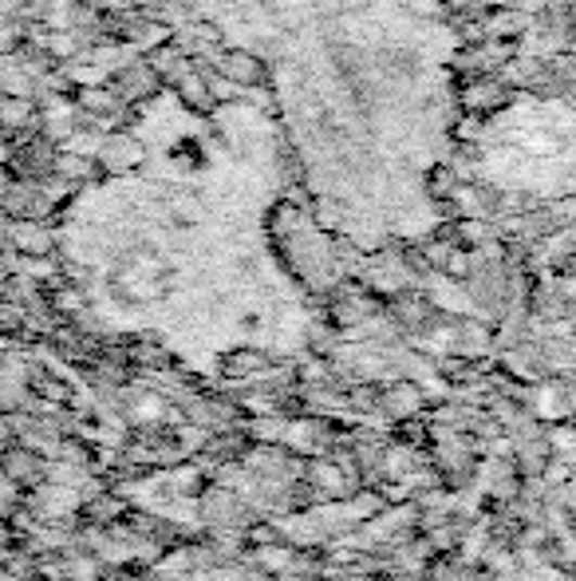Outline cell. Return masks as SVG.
Masks as SVG:
<instances>
[{
  "label": "cell",
  "mask_w": 576,
  "mask_h": 581,
  "mask_svg": "<svg viewBox=\"0 0 576 581\" xmlns=\"http://www.w3.org/2000/svg\"><path fill=\"white\" fill-rule=\"evenodd\" d=\"M40 475H44V463L36 459L28 447L4 451V479L9 483H36Z\"/></svg>",
  "instance_id": "3957f363"
},
{
  "label": "cell",
  "mask_w": 576,
  "mask_h": 581,
  "mask_svg": "<svg viewBox=\"0 0 576 581\" xmlns=\"http://www.w3.org/2000/svg\"><path fill=\"white\" fill-rule=\"evenodd\" d=\"M486 566H489L494 573H498V578H510V581H513V573H517V561H513L510 554H505V550H494V554L486 558Z\"/></svg>",
  "instance_id": "8992f818"
},
{
  "label": "cell",
  "mask_w": 576,
  "mask_h": 581,
  "mask_svg": "<svg viewBox=\"0 0 576 581\" xmlns=\"http://www.w3.org/2000/svg\"><path fill=\"white\" fill-rule=\"evenodd\" d=\"M383 407H387V416L392 419H407L423 407V392H419L414 384H395L392 392L383 395Z\"/></svg>",
  "instance_id": "277c9868"
},
{
  "label": "cell",
  "mask_w": 576,
  "mask_h": 581,
  "mask_svg": "<svg viewBox=\"0 0 576 581\" xmlns=\"http://www.w3.org/2000/svg\"><path fill=\"white\" fill-rule=\"evenodd\" d=\"M135 166L99 178L60 226L79 308L127 329L305 337L269 214L296 170L269 99L194 111L158 96L131 127Z\"/></svg>",
  "instance_id": "6da1fadb"
},
{
  "label": "cell",
  "mask_w": 576,
  "mask_h": 581,
  "mask_svg": "<svg viewBox=\"0 0 576 581\" xmlns=\"http://www.w3.org/2000/svg\"><path fill=\"white\" fill-rule=\"evenodd\" d=\"M170 4L265 67L320 222L368 250L431 230L455 99L443 0Z\"/></svg>",
  "instance_id": "7a4b0ae2"
},
{
  "label": "cell",
  "mask_w": 576,
  "mask_h": 581,
  "mask_svg": "<svg viewBox=\"0 0 576 581\" xmlns=\"http://www.w3.org/2000/svg\"><path fill=\"white\" fill-rule=\"evenodd\" d=\"M257 566L269 573H289L296 566V558H293V550H284V546H261L257 550Z\"/></svg>",
  "instance_id": "5b68a950"
}]
</instances>
